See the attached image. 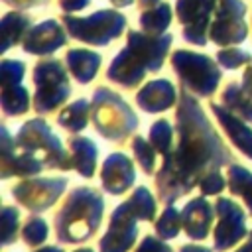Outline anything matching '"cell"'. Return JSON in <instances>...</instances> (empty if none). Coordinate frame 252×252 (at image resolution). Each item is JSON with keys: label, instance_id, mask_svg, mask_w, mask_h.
Segmentation results:
<instances>
[{"label": "cell", "instance_id": "obj_1", "mask_svg": "<svg viewBox=\"0 0 252 252\" xmlns=\"http://www.w3.org/2000/svg\"><path fill=\"white\" fill-rule=\"evenodd\" d=\"M230 163L234 154L207 116L199 96L181 87L175 106V140L154 175L158 203L175 205L197 189L209 171Z\"/></svg>", "mask_w": 252, "mask_h": 252}, {"label": "cell", "instance_id": "obj_2", "mask_svg": "<svg viewBox=\"0 0 252 252\" xmlns=\"http://www.w3.org/2000/svg\"><path fill=\"white\" fill-rule=\"evenodd\" d=\"M171 43L173 33L150 35L142 30H128L124 47L106 69V79L122 89H136L148 73L163 67Z\"/></svg>", "mask_w": 252, "mask_h": 252}, {"label": "cell", "instance_id": "obj_3", "mask_svg": "<svg viewBox=\"0 0 252 252\" xmlns=\"http://www.w3.org/2000/svg\"><path fill=\"white\" fill-rule=\"evenodd\" d=\"M104 197L96 187H75L55 213V238L59 244H81L93 238L102 222Z\"/></svg>", "mask_w": 252, "mask_h": 252}, {"label": "cell", "instance_id": "obj_4", "mask_svg": "<svg viewBox=\"0 0 252 252\" xmlns=\"http://www.w3.org/2000/svg\"><path fill=\"white\" fill-rule=\"evenodd\" d=\"M91 120L94 130L108 142H126L140 126L134 108L112 89L96 87L91 100Z\"/></svg>", "mask_w": 252, "mask_h": 252}, {"label": "cell", "instance_id": "obj_5", "mask_svg": "<svg viewBox=\"0 0 252 252\" xmlns=\"http://www.w3.org/2000/svg\"><path fill=\"white\" fill-rule=\"evenodd\" d=\"M14 142L20 150L30 154L47 169H61V171L71 169L69 148L63 146L59 136L51 130V126L41 116L26 120L18 128Z\"/></svg>", "mask_w": 252, "mask_h": 252}, {"label": "cell", "instance_id": "obj_6", "mask_svg": "<svg viewBox=\"0 0 252 252\" xmlns=\"http://www.w3.org/2000/svg\"><path fill=\"white\" fill-rule=\"evenodd\" d=\"M169 63L181 87L195 96L211 98L217 93L222 79V71L217 59L191 49H175L169 55Z\"/></svg>", "mask_w": 252, "mask_h": 252}, {"label": "cell", "instance_id": "obj_7", "mask_svg": "<svg viewBox=\"0 0 252 252\" xmlns=\"http://www.w3.org/2000/svg\"><path fill=\"white\" fill-rule=\"evenodd\" d=\"M69 69L57 57H43L33 65L32 106L37 114H51L63 106L71 94Z\"/></svg>", "mask_w": 252, "mask_h": 252}, {"label": "cell", "instance_id": "obj_8", "mask_svg": "<svg viewBox=\"0 0 252 252\" xmlns=\"http://www.w3.org/2000/svg\"><path fill=\"white\" fill-rule=\"evenodd\" d=\"M63 26L67 33L93 47H104L116 37H120L128 28V18L116 8H102L89 16H63Z\"/></svg>", "mask_w": 252, "mask_h": 252}, {"label": "cell", "instance_id": "obj_9", "mask_svg": "<svg viewBox=\"0 0 252 252\" xmlns=\"http://www.w3.org/2000/svg\"><path fill=\"white\" fill-rule=\"evenodd\" d=\"M67 181L65 177H22L10 187V193L22 209L39 215L59 201L67 189Z\"/></svg>", "mask_w": 252, "mask_h": 252}, {"label": "cell", "instance_id": "obj_10", "mask_svg": "<svg viewBox=\"0 0 252 252\" xmlns=\"http://www.w3.org/2000/svg\"><path fill=\"white\" fill-rule=\"evenodd\" d=\"M248 8L242 0H217L209 39L219 47L240 45L248 37V24L244 20Z\"/></svg>", "mask_w": 252, "mask_h": 252}, {"label": "cell", "instance_id": "obj_11", "mask_svg": "<svg viewBox=\"0 0 252 252\" xmlns=\"http://www.w3.org/2000/svg\"><path fill=\"white\" fill-rule=\"evenodd\" d=\"M215 211H217V224L213 228V250L228 252L248 236L246 213L230 197H217Z\"/></svg>", "mask_w": 252, "mask_h": 252}, {"label": "cell", "instance_id": "obj_12", "mask_svg": "<svg viewBox=\"0 0 252 252\" xmlns=\"http://www.w3.org/2000/svg\"><path fill=\"white\" fill-rule=\"evenodd\" d=\"M217 0H175V18L181 26V35L187 43L205 47L213 24Z\"/></svg>", "mask_w": 252, "mask_h": 252}, {"label": "cell", "instance_id": "obj_13", "mask_svg": "<svg viewBox=\"0 0 252 252\" xmlns=\"http://www.w3.org/2000/svg\"><path fill=\"white\" fill-rule=\"evenodd\" d=\"M138 217L128 205L122 201L114 207L108 219V228L98 240V252H128L138 240Z\"/></svg>", "mask_w": 252, "mask_h": 252}, {"label": "cell", "instance_id": "obj_14", "mask_svg": "<svg viewBox=\"0 0 252 252\" xmlns=\"http://www.w3.org/2000/svg\"><path fill=\"white\" fill-rule=\"evenodd\" d=\"M45 167L33 159L30 154L20 150L14 142V136L10 134L8 126L2 124L0 128V177H33L39 175Z\"/></svg>", "mask_w": 252, "mask_h": 252}, {"label": "cell", "instance_id": "obj_15", "mask_svg": "<svg viewBox=\"0 0 252 252\" xmlns=\"http://www.w3.org/2000/svg\"><path fill=\"white\" fill-rule=\"evenodd\" d=\"M67 30L63 26V22H57L53 18L43 20L35 26H32L28 30V33L22 39V49L30 55H37V57H47L51 53H55L59 47H63L67 43Z\"/></svg>", "mask_w": 252, "mask_h": 252}, {"label": "cell", "instance_id": "obj_16", "mask_svg": "<svg viewBox=\"0 0 252 252\" xmlns=\"http://www.w3.org/2000/svg\"><path fill=\"white\" fill-rule=\"evenodd\" d=\"M136 169L130 156L124 152H112L100 165V185L110 195H124L134 187Z\"/></svg>", "mask_w": 252, "mask_h": 252}, {"label": "cell", "instance_id": "obj_17", "mask_svg": "<svg viewBox=\"0 0 252 252\" xmlns=\"http://www.w3.org/2000/svg\"><path fill=\"white\" fill-rule=\"evenodd\" d=\"M181 217H183V232L191 240H205L211 234V228H215L213 222L217 211L215 205H211L205 195H199L183 205Z\"/></svg>", "mask_w": 252, "mask_h": 252}, {"label": "cell", "instance_id": "obj_18", "mask_svg": "<svg viewBox=\"0 0 252 252\" xmlns=\"http://www.w3.org/2000/svg\"><path fill=\"white\" fill-rule=\"evenodd\" d=\"M179 102L177 87L169 79H154L148 81L138 93H136V104L148 114H159L165 112Z\"/></svg>", "mask_w": 252, "mask_h": 252}, {"label": "cell", "instance_id": "obj_19", "mask_svg": "<svg viewBox=\"0 0 252 252\" xmlns=\"http://www.w3.org/2000/svg\"><path fill=\"white\" fill-rule=\"evenodd\" d=\"M209 108H211L213 116L217 118V122L220 124V128L224 130V134L230 140V144L242 156H246L248 159H252V124H248L242 118H238L236 114H232L219 100L209 102Z\"/></svg>", "mask_w": 252, "mask_h": 252}, {"label": "cell", "instance_id": "obj_20", "mask_svg": "<svg viewBox=\"0 0 252 252\" xmlns=\"http://www.w3.org/2000/svg\"><path fill=\"white\" fill-rule=\"evenodd\" d=\"M67 148L71 154V169H75L85 179H91L96 171V158H98V146L89 136H71L67 140Z\"/></svg>", "mask_w": 252, "mask_h": 252}, {"label": "cell", "instance_id": "obj_21", "mask_svg": "<svg viewBox=\"0 0 252 252\" xmlns=\"http://www.w3.org/2000/svg\"><path fill=\"white\" fill-rule=\"evenodd\" d=\"M65 65H67L71 77L77 83L89 85L98 75V69L102 65V55L96 53L94 49H85V47L67 49V53H65Z\"/></svg>", "mask_w": 252, "mask_h": 252}, {"label": "cell", "instance_id": "obj_22", "mask_svg": "<svg viewBox=\"0 0 252 252\" xmlns=\"http://www.w3.org/2000/svg\"><path fill=\"white\" fill-rule=\"evenodd\" d=\"M2 51L6 53L10 47L22 43L24 35L32 28V16L24 10H10L2 16Z\"/></svg>", "mask_w": 252, "mask_h": 252}, {"label": "cell", "instance_id": "obj_23", "mask_svg": "<svg viewBox=\"0 0 252 252\" xmlns=\"http://www.w3.org/2000/svg\"><path fill=\"white\" fill-rule=\"evenodd\" d=\"M219 102H220L222 106H226L232 114H236L238 118H242L244 122L252 124V96L244 91L242 83L230 81V83L220 91Z\"/></svg>", "mask_w": 252, "mask_h": 252}, {"label": "cell", "instance_id": "obj_24", "mask_svg": "<svg viewBox=\"0 0 252 252\" xmlns=\"http://www.w3.org/2000/svg\"><path fill=\"white\" fill-rule=\"evenodd\" d=\"M91 118V102L87 98H77L69 104H65L57 114V124L67 130L69 134H79L87 128Z\"/></svg>", "mask_w": 252, "mask_h": 252}, {"label": "cell", "instance_id": "obj_25", "mask_svg": "<svg viewBox=\"0 0 252 252\" xmlns=\"http://www.w3.org/2000/svg\"><path fill=\"white\" fill-rule=\"evenodd\" d=\"M226 181L230 195L240 197L242 203L246 205L248 215L252 217V171L234 161L226 167Z\"/></svg>", "mask_w": 252, "mask_h": 252}, {"label": "cell", "instance_id": "obj_26", "mask_svg": "<svg viewBox=\"0 0 252 252\" xmlns=\"http://www.w3.org/2000/svg\"><path fill=\"white\" fill-rule=\"evenodd\" d=\"M173 8L169 2H159L148 10H142L140 12V30L150 33V35H159V33H165V30L169 28L171 20H173Z\"/></svg>", "mask_w": 252, "mask_h": 252}, {"label": "cell", "instance_id": "obj_27", "mask_svg": "<svg viewBox=\"0 0 252 252\" xmlns=\"http://www.w3.org/2000/svg\"><path fill=\"white\" fill-rule=\"evenodd\" d=\"M0 106H2L4 116H22V114H26L30 110V106H32L30 91L22 83L2 85V91H0Z\"/></svg>", "mask_w": 252, "mask_h": 252}, {"label": "cell", "instance_id": "obj_28", "mask_svg": "<svg viewBox=\"0 0 252 252\" xmlns=\"http://www.w3.org/2000/svg\"><path fill=\"white\" fill-rule=\"evenodd\" d=\"M126 201H128V205L132 207V211L136 213V217L142 222H152L156 219V213H158V197L146 185L136 187Z\"/></svg>", "mask_w": 252, "mask_h": 252}, {"label": "cell", "instance_id": "obj_29", "mask_svg": "<svg viewBox=\"0 0 252 252\" xmlns=\"http://www.w3.org/2000/svg\"><path fill=\"white\" fill-rule=\"evenodd\" d=\"M132 154L136 158V163L140 165L144 175H156V167H158V152L152 146V142L148 138H144L142 134L132 136Z\"/></svg>", "mask_w": 252, "mask_h": 252}, {"label": "cell", "instance_id": "obj_30", "mask_svg": "<svg viewBox=\"0 0 252 252\" xmlns=\"http://www.w3.org/2000/svg\"><path fill=\"white\" fill-rule=\"evenodd\" d=\"M156 234L163 240H173L179 236V232L183 230V217L181 211L175 205H165L161 215L158 217V220L154 222Z\"/></svg>", "mask_w": 252, "mask_h": 252}, {"label": "cell", "instance_id": "obj_31", "mask_svg": "<svg viewBox=\"0 0 252 252\" xmlns=\"http://www.w3.org/2000/svg\"><path fill=\"white\" fill-rule=\"evenodd\" d=\"M148 140L152 142V146L156 148V152L163 158V156L171 150V146H173V140H175V126H173L167 118H158V120L150 126Z\"/></svg>", "mask_w": 252, "mask_h": 252}, {"label": "cell", "instance_id": "obj_32", "mask_svg": "<svg viewBox=\"0 0 252 252\" xmlns=\"http://www.w3.org/2000/svg\"><path fill=\"white\" fill-rule=\"evenodd\" d=\"M49 236V226H47V220L41 219L39 215H30L26 219V222L22 224V232H20V238L24 240L26 246L30 248H37L41 246Z\"/></svg>", "mask_w": 252, "mask_h": 252}, {"label": "cell", "instance_id": "obj_33", "mask_svg": "<svg viewBox=\"0 0 252 252\" xmlns=\"http://www.w3.org/2000/svg\"><path fill=\"white\" fill-rule=\"evenodd\" d=\"M215 59L222 69H238L252 61V53L236 45H230V47H219V51L215 53Z\"/></svg>", "mask_w": 252, "mask_h": 252}, {"label": "cell", "instance_id": "obj_34", "mask_svg": "<svg viewBox=\"0 0 252 252\" xmlns=\"http://www.w3.org/2000/svg\"><path fill=\"white\" fill-rule=\"evenodd\" d=\"M20 230V211L14 205L2 207V244L10 246L16 242Z\"/></svg>", "mask_w": 252, "mask_h": 252}, {"label": "cell", "instance_id": "obj_35", "mask_svg": "<svg viewBox=\"0 0 252 252\" xmlns=\"http://www.w3.org/2000/svg\"><path fill=\"white\" fill-rule=\"evenodd\" d=\"M26 75V63L20 59H8L4 57L0 61V85H16L22 83Z\"/></svg>", "mask_w": 252, "mask_h": 252}, {"label": "cell", "instance_id": "obj_36", "mask_svg": "<svg viewBox=\"0 0 252 252\" xmlns=\"http://www.w3.org/2000/svg\"><path fill=\"white\" fill-rule=\"evenodd\" d=\"M226 187H228V181H226V177L220 173V169H213V171H209V173L201 179V183H199L197 189L201 191V195L211 197V195H220Z\"/></svg>", "mask_w": 252, "mask_h": 252}, {"label": "cell", "instance_id": "obj_37", "mask_svg": "<svg viewBox=\"0 0 252 252\" xmlns=\"http://www.w3.org/2000/svg\"><path fill=\"white\" fill-rule=\"evenodd\" d=\"M134 252H175L163 238H159L158 234H146L140 244L134 248Z\"/></svg>", "mask_w": 252, "mask_h": 252}, {"label": "cell", "instance_id": "obj_38", "mask_svg": "<svg viewBox=\"0 0 252 252\" xmlns=\"http://www.w3.org/2000/svg\"><path fill=\"white\" fill-rule=\"evenodd\" d=\"M57 6H59L61 12L73 14V12H81V10L89 8L91 0H57Z\"/></svg>", "mask_w": 252, "mask_h": 252}, {"label": "cell", "instance_id": "obj_39", "mask_svg": "<svg viewBox=\"0 0 252 252\" xmlns=\"http://www.w3.org/2000/svg\"><path fill=\"white\" fill-rule=\"evenodd\" d=\"M51 0H4V4L12 6L14 10H28V8H35V6H45Z\"/></svg>", "mask_w": 252, "mask_h": 252}, {"label": "cell", "instance_id": "obj_40", "mask_svg": "<svg viewBox=\"0 0 252 252\" xmlns=\"http://www.w3.org/2000/svg\"><path fill=\"white\" fill-rule=\"evenodd\" d=\"M240 83H242V87H244V91L252 96V61L246 65V69H244V73H242V79H240Z\"/></svg>", "mask_w": 252, "mask_h": 252}, {"label": "cell", "instance_id": "obj_41", "mask_svg": "<svg viewBox=\"0 0 252 252\" xmlns=\"http://www.w3.org/2000/svg\"><path fill=\"white\" fill-rule=\"evenodd\" d=\"M179 252H213V248H207L203 244H183Z\"/></svg>", "mask_w": 252, "mask_h": 252}, {"label": "cell", "instance_id": "obj_42", "mask_svg": "<svg viewBox=\"0 0 252 252\" xmlns=\"http://www.w3.org/2000/svg\"><path fill=\"white\" fill-rule=\"evenodd\" d=\"M234 252H252V230L248 232V236H246V242H244L242 246H238Z\"/></svg>", "mask_w": 252, "mask_h": 252}, {"label": "cell", "instance_id": "obj_43", "mask_svg": "<svg viewBox=\"0 0 252 252\" xmlns=\"http://www.w3.org/2000/svg\"><path fill=\"white\" fill-rule=\"evenodd\" d=\"M33 252H65L61 246H37Z\"/></svg>", "mask_w": 252, "mask_h": 252}, {"label": "cell", "instance_id": "obj_44", "mask_svg": "<svg viewBox=\"0 0 252 252\" xmlns=\"http://www.w3.org/2000/svg\"><path fill=\"white\" fill-rule=\"evenodd\" d=\"M156 4H159V0H138V6H140V10H148V8L156 6Z\"/></svg>", "mask_w": 252, "mask_h": 252}, {"label": "cell", "instance_id": "obj_45", "mask_svg": "<svg viewBox=\"0 0 252 252\" xmlns=\"http://www.w3.org/2000/svg\"><path fill=\"white\" fill-rule=\"evenodd\" d=\"M110 4H112L114 8H126V6L134 4V0H110Z\"/></svg>", "mask_w": 252, "mask_h": 252}, {"label": "cell", "instance_id": "obj_46", "mask_svg": "<svg viewBox=\"0 0 252 252\" xmlns=\"http://www.w3.org/2000/svg\"><path fill=\"white\" fill-rule=\"evenodd\" d=\"M73 252H94V250L89 248V246H83V248H77V250H73Z\"/></svg>", "mask_w": 252, "mask_h": 252}]
</instances>
